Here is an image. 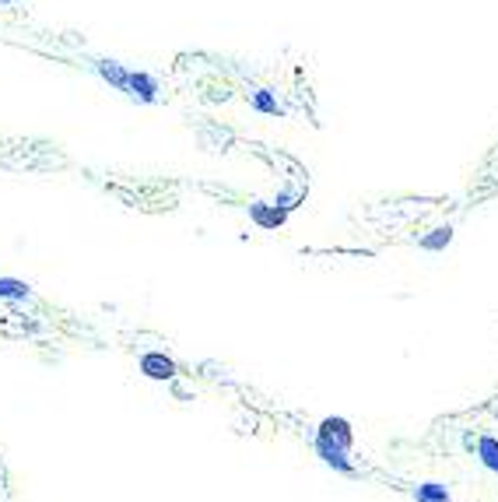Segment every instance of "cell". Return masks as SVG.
Returning <instances> with one entry per match:
<instances>
[{
  "mask_svg": "<svg viewBox=\"0 0 498 502\" xmlns=\"http://www.w3.org/2000/svg\"><path fill=\"white\" fill-rule=\"evenodd\" d=\"M316 446H320V453H323L327 464H337V467L348 471L344 450L352 446V429H348L344 418H327V422L320 426V442H316Z\"/></svg>",
  "mask_w": 498,
  "mask_h": 502,
  "instance_id": "1",
  "label": "cell"
},
{
  "mask_svg": "<svg viewBox=\"0 0 498 502\" xmlns=\"http://www.w3.org/2000/svg\"><path fill=\"white\" fill-rule=\"evenodd\" d=\"M141 372L151 376V379H172V376H176V362L165 359V355H144Z\"/></svg>",
  "mask_w": 498,
  "mask_h": 502,
  "instance_id": "2",
  "label": "cell"
},
{
  "mask_svg": "<svg viewBox=\"0 0 498 502\" xmlns=\"http://www.w3.org/2000/svg\"><path fill=\"white\" fill-rule=\"evenodd\" d=\"M481 460H485L492 471H498V442L495 439H481Z\"/></svg>",
  "mask_w": 498,
  "mask_h": 502,
  "instance_id": "3",
  "label": "cell"
},
{
  "mask_svg": "<svg viewBox=\"0 0 498 502\" xmlns=\"http://www.w3.org/2000/svg\"><path fill=\"white\" fill-rule=\"evenodd\" d=\"M418 499L422 502H446V489H442V485H422V489H418Z\"/></svg>",
  "mask_w": 498,
  "mask_h": 502,
  "instance_id": "4",
  "label": "cell"
},
{
  "mask_svg": "<svg viewBox=\"0 0 498 502\" xmlns=\"http://www.w3.org/2000/svg\"><path fill=\"white\" fill-rule=\"evenodd\" d=\"M0 295H25V288L18 282H0Z\"/></svg>",
  "mask_w": 498,
  "mask_h": 502,
  "instance_id": "5",
  "label": "cell"
},
{
  "mask_svg": "<svg viewBox=\"0 0 498 502\" xmlns=\"http://www.w3.org/2000/svg\"><path fill=\"white\" fill-rule=\"evenodd\" d=\"M446 502H449V499H446Z\"/></svg>",
  "mask_w": 498,
  "mask_h": 502,
  "instance_id": "6",
  "label": "cell"
}]
</instances>
